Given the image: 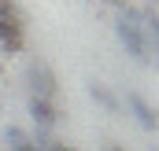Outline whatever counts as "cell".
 Returning <instances> with one entry per match:
<instances>
[{
	"label": "cell",
	"instance_id": "cell-1",
	"mask_svg": "<svg viewBox=\"0 0 159 151\" xmlns=\"http://www.w3.org/2000/svg\"><path fill=\"white\" fill-rule=\"evenodd\" d=\"M115 33H119L122 48H126L137 63H148V41H144V33H141V19H137V11H133V7H126V11L119 15Z\"/></svg>",
	"mask_w": 159,
	"mask_h": 151
},
{
	"label": "cell",
	"instance_id": "cell-2",
	"mask_svg": "<svg viewBox=\"0 0 159 151\" xmlns=\"http://www.w3.org/2000/svg\"><path fill=\"white\" fill-rule=\"evenodd\" d=\"M26 85H30V96H37V100H56V92H59L56 74H52V67L44 59H34L26 67Z\"/></svg>",
	"mask_w": 159,
	"mask_h": 151
},
{
	"label": "cell",
	"instance_id": "cell-3",
	"mask_svg": "<svg viewBox=\"0 0 159 151\" xmlns=\"http://www.w3.org/2000/svg\"><path fill=\"white\" fill-rule=\"evenodd\" d=\"M0 48L7 55H19L26 48V30H22V15L15 19H0Z\"/></svg>",
	"mask_w": 159,
	"mask_h": 151
},
{
	"label": "cell",
	"instance_id": "cell-4",
	"mask_svg": "<svg viewBox=\"0 0 159 151\" xmlns=\"http://www.w3.org/2000/svg\"><path fill=\"white\" fill-rule=\"evenodd\" d=\"M30 118H34V125H37V129H56L59 111H56V103H52V100H37V96H30Z\"/></svg>",
	"mask_w": 159,
	"mask_h": 151
},
{
	"label": "cell",
	"instance_id": "cell-5",
	"mask_svg": "<svg viewBox=\"0 0 159 151\" xmlns=\"http://www.w3.org/2000/svg\"><path fill=\"white\" fill-rule=\"evenodd\" d=\"M126 103H129V111L137 114V122H141L144 129H156V125H159V114L152 111V107H148V103H144L137 92H129V96H126Z\"/></svg>",
	"mask_w": 159,
	"mask_h": 151
},
{
	"label": "cell",
	"instance_id": "cell-6",
	"mask_svg": "<svg viewBox=\"0 0 159 151\" xmlns=\"http://www.w3.org/2000/svg\"><path fill=\"white\" fill-rule=\"evenodd\" d=\"M137 19H141V33H144V41H148V52L152 48H159V11H137Z\"/></svg>",
	"mask_w": 159,
	"mask_h": 151
},
{
	"label": "cell",
	"instance_id": "cell-7",
	"mask_svg": "<svg viewBox=\"0 0 159 151\" xmlns=\"http://www.w3.org/2000/svg\"><path fill=\"white\" fill-rule=\"evenodd\" d=\"M89 96H93V100H96V103H100V107H104V111H119V100H115V96H111V92H107V88H104V85H100V81H93V85H89Z\"/></svg>",
	"mask_w": 159,
	"mask_h": 151
},
{
	"label": "cell",
	"instance_id": "cell-8",
	"mask_svg": "<svg viewBox=\"0 0 159 151\" xmlns=\"http://www.w3.org/2000/svg\"><path fill=\"white\" fill-rule=\"evenodd\" d=\"M4 144H7V151H19V148L30 144V136H26L19 125H7V129H4Z\"/></svg>",
	"mask_w": 159,
	"mask_h": 151
},
{
	"label": "cell",
	"instance_id": "cell-9",
	"mask_svg": "<svg viewBox=\"0 0 159 151\" xmlns=\"http://www.w3.org/2000/svg\"><path fill=\"white\" fill-rule=\"evenodd\" d=\"M19 151H37V148H34V144H26V148H19Z\"/></svg>",
	"mask_w": 159,
	"mask_h": 151
},
{
	"label": "cell",
	"instance_id": "cell-10",
	"mask_svg": "<svg viewBox=\"0 0 159 151\" xmlns=\"http://www.w3.org/2000/svg\"><path fill=\"white\" fill-rule=\"evenodd\" d=\"M107 151H126V148H107Z\"/></svg>",
	"mask_w": 159,
	"mask_h": 151
},
{
	"label": "cell",
	"instance_id": "cell-11",
	"mask_svg": "<svg viewBox=\"0 0 159 151\" xmlns=\"http://www.w3.org/2000/svg\"><path fill=\"white\" fill-rule=\"evenodd\" d=\"M0 111H4V96H0Z\"/></svg>",
	"mask_w": 159,
	"mask_h": 151
}]
</instances>
